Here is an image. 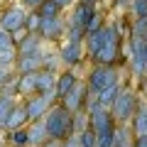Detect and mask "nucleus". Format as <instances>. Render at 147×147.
I'll return each mask as SVG.
<instances>
[{"mask_svg":"<svg viewBox=\"0 0 147 147\" xmlns=\"http://www.w3.org/2000/svg\"><path fill=\"white\" fill-rule=\"evenodd\" d=\"M15 103H17V100H15V96H12V93H0V130H5L7 118H10Z\"/></svg>","mask_w":147,"mask_h":147,"instance_id":"412c9836","label":"nucleus"},{"mask_svg":"<svg viewBox=\"0 0 147 147\" xmlns=\"http://www.w3.org/2000/svg\"><path fill=\"white\" fill-rule=\"evenodd\" d=\"M76 81H79V79H76V74H74V71L59 74V76H57V84H54V96H57V100H61L64 96L74 88V84H76Z\"/></svg>","mask_w":147,"mask_h":147,"instance_id":"f3484780","label":"nucleus"},{"mask_svg":"<svg viewBox=\"0 0 147 147\" xmlns=\"http://www.w3.org/2000/svg\"><path fill=\"white\" fill-rule=\"evenodd\" d=\"M132 147H147V135H135L132 137Z\"/></svg>","mask_w":147,"mask_h":147,"instance_id":"72a5a7b5","label":"nucleus"},{"mask_svg":"<svg viewBox=\"0 0 147 147\" xmlns=\"http://www.w3.org/2000/svg\"><path fill=\"white\" fill-rule=\"evenodd\" d=\"M79 142H81V147H96V132L91 130V127H86L84 132H79Z\"/></svg>","mask_w":147,"mask_h":147,"instance_id":"bb28decb","label":"nucleus"},{"mask_svg":"<svg viewBox=\"0 0 147 147\" xmlns=\"http://www.w3.org/2000/svg\"><path fill=\"white\" fill-rule=\"evenodd\" d=\"M145 39H147V30H145Z\"/></svg>","mask_w":147,"mask_h":147,"instance_id":"ea45409f","label":"nucleus"},{"mask_svg":"<svg viewBox=\"0 0 147 147\" xmlns=\"http://www.w3.org/2000/svg\"><path fill=\"white\" fill-rule=\"evenodd\" d=\"M39 12H27V20H25V30L32 32V34H37V30H39Z\"/></svg>","mask_w":147,"mask_h":147,"instance_id":"c85d7f7f","label":"nucleus"},{"mask_svg":"<svg viewBox=\"0 0 147 147\" xmlns=\"http://www.w3.org/2000/svg\"><path fill=\"white\" fill-rule=\"evenodd\" d=\"M54 3H57L61 10H64V7H69V5H74V0H54Z\"/></svg>","mask_w":147,"mask_h":147,"instance_id":"e433bc0d","label":"nucleus"},{"mask_svg":"<svg viewBox=\"0 0 147 147\" xmlns=\"http://www.w3.org/2000/svg\"><path fill=\"white\" fill-rule=\"evenodd\" d=\"M61 147H81V142H79V137H76V135H69L66 140H64Z\"/></svg>","mask_w":147,"mask_h":147,"instance_id":"473e14b6","label":"nucleus"},{"mask_svg":"<svg viewBox=\"0 0 147 147\" xmlns=\"http://www.w3.org/2000/svg\"><path fill=\"white\" fill-rule=\"evenodd\" d=\"M15 61H17V49H15V47H10V49H0V66H3V69L15 66Z\"/></svg>","mask_w":147,"mask_h":147,"instance_id":"393cba45","label":"nucleus"},{"mask_svg":"<svg viewBox=\"0 0 147 147\" xmlns=\"http://www.w3.org/2000/svg\"><path fill=\"white\" fill-rule=\"evenodd\" d=\"M27 123H30V118H27L25 103H15V108H12L10 118H7V125H5V130H17V127H25Z\"/></svg>","mask_w":147,"mask_h":147,"instance_id":"6ab92c4d","label":"nucleus"},{"mask_svg":"<svg viewBox=\"0 0 147 147\" xmlns=\"http://www.w3.org/2000/svg\"><path fill=\"white\" fill-rule=\"evenodd\" d=\"M59 103H64L71 113H76V110H86V103H88V86H86L84 81H76L74 88L69 91Z\"/></svg>","mask_w":147,"mask_h":147,"instance_id":"0eeeda50","label":"nucleus"},{"mask_svg":"<svg viewBox=\"0 0 147 147\" xmlns=\"http://www.w3.org/2000/svg\"><path fill=\"white\" fill-rule=\"evenodd\" d=\"M15 66H17L20 74H34L39 69H47V59H44L42 49L39 52H32V54H17Z\"/></svg>","mask_w":147,"mask_h":147,"instance_id":"1a4fd4ad","label":"nucleus"},{"mask_svg":"<svg viewBox=\"0 0 147 147\" xmlns=\"http://www.w3.org/2000/svg\"><path fill=\"white\" fill-rule=\"evenodd\" d=\"M125 147H132V142H130V145H125Z\"/></svg>","mask_w":147,"mask_h":147,"instance_id":"a19ab883","label":"nucleus"},{"mask_svg":"<svg viewBox=\"0 0 147 147\" xmlns=\"http://www.w3.org/2000/svg\"><path fill=\"white\" fill-rule=\"evenodd\" d=\"M42 44H44V39L39 34H25V39H22L20 44H17V54H32V52H39V49H42Z\"/></svg>","mask_w":147,"mask_h":147,"instance_id":"aec40b11","label":"nucleus"},{"mask_svg":"<svg viewBox=\"0 0 147 147\" xmlns=\"http://www.w3.org/2000/svg\"><path fill=\"white\" fill-rule=\"evenodd\" d=\"M113 84H120V81H118V71L113 66L96 64V66L91 69V74H88V81H86V86H88V96L93 98L96 93H100L103 88H108V86H113Z\"/></svg>","mask_w":147,"mask_h":147,"instance_id":"20e7f679","label":"nucleus"},{"mask_svg":"<svg viewBox=\"0 0 147 147\" xmlns=\"http://www.w3.org/2000/svg\"><path fill=\"white\" fill-rule=\"evenodd\" d=\"M120 44H123V34L118 25H108V37H105V44L98 49V54L93 57L96 64H103V66H113V61L120 54Z\"/></svg>","mask_w":147,"mask_h":147,"instance_id":"7ed1b4c3","label":"nucleus"},{"mask_svg":"<svg viewBox=\"0 0 147 147\" xmlns=\"http://www.w3.org/2000/svg\"><path fill=\"white\" fill-rule=\"evenodd\" d=\"M15 47V39H12V32H5L0 27V49H10Z\"/></svg>","mask_w":147,"mask_h":147,"instance_id":"7c9ffc66","label":"nucleus"},{"mask_svg":"<svg viewBox=\"0 0 147 147\" xmlns=\"http://www.w3.org/2000/svg\"><path fill=\"white\" fill-rule=\"evenodd\" d=\"M37 12H39V17H61V7L54 0H44L42 5L37 7Z\"/></svg>","mask_w":147,"mask_h":147,"instance_id":"5701e85b","label":"nucleus"},{"mask_svg":"<svg viewBox=\"0 0 147 147\" xmlns=\"http://www.w3.org/2000/svg\"><path fill=\"white\" fill-rule=\"evenodd\" d=\"M27 140H30V147H39L44 140H47V127H44V123L42 120H32V123H27Z\"/></svg>","mask_w":147,"mask_h":147,"instance_id":"dca6fc26","label":"nucleus"},{"mask_svg":"<svg viewBox=\"0 0 147 147\" xmlns=\"http://www.w3.org/2000/svg\"><path fill=\"white\" fill-rule=\"evenodd\" d=\"M145 76H147V74H145Z\"/></svg>","mask_w":147,"mask_h":147,"instance_id":"79ce46f5","label":"nucleus"},{"mask_svg":"<svg viewBox=\"0 0 147 147\" xmlns=\"http://www.w3.org/2000/svg\"><path fill=\"white\" fill-rule=\"evenodd\" d=\"M15 93L22 96V98H30V96L37 93V71L34 74H17Z\"/></svg>","mask_w":147,"mask_h":147,"instance_id":"ddd939ff","label":"nucleus"},{"mask_svg":"<svg viewBox=\"0 0 147 147\" xmlns=\"http://www.w3.org/2000/svg\"><path fill=\"white\" fill-rule=\"evenodd\" d=\"M42 123L47 127V135L54 140H66L69 135H74V113L59 100L44 113Z\"/></svg>","mask_w":147,"mask_h":147,"instance_id":"f257e3e1","label":"nucleus"},{"mask_svg":"<svg viewBox=\"0 0 147 147\" xmlns=\"http://www.w3.org/2000/svg\"><path fill=\"white\" fill-rule=\"evenodd\" d=\"M130 127H132V137L135 135H147V103H137L135 113L130 118Z\"/></svg>","mask_w":147,"mask_h":147,"instance_id":"4468645a","label":"nucleus"},{"mask_svg":"<svg viewBox=\"0 0 147 147\" xmlns=\"http://www.w3.org/2000/svg\"><path fill=\"white\" fill-rule=\"evenodd\" d=\"M105 37H108V25H103V27H98L96 32L86 34V52H88L91 59H93L96 54H98V49L105 44Z\"/></svg>","mask_w":147,"mask_h":147,"instance_id":"2eb2a0df","label":"nucleus"},{"mask_svg":"<svg viewBox=\"0 0 147 147\" xmlns=\"http://www.w3.org/2000/svg\"><path fill=\"white\" fill-rule=\"evenodd\" d=\"M132 15L135 20H147V0H132Z\"/></svg>","mask_w":147,"mask_h":147,"instance_id":"cd10ccee","label":"nucleus"},{"mask_svg":"<svg viewBox=\"0 0 147 147\" xmlns=\"http://www.w3.org/2000/svg\"><path fill=\"white\" fill-rule=\"evenodd\" d=\"M37 34L42 39H47V42H54V39H61L66 34V25H64L61 17H42Z\"/></svg>","mask_w":147,"mask_h":147,"instance_id":"6e6552de","label":"nucleus"},{"mask_svg":"<svg viewBox=\"0 0 147 147\" xmlns=\"http://www.w3.org/2000/svg\"><path fill=\"white\" fill-rule=\"evenodd\" d=\"M84 3H96V0H84Z\"/></svg>","mask_w":147,"mask_h":147,"instance_id":"58836bf2","label":"nucleus"},{"mask_svg":"<svg viewBox=\"0 0 147 147\" xmlns=\"http://www.w3.org/2000/svg\"><path fill=\"white\" fill-rule=\"evenodd\" d=\"M59 59L66 66H76L84 59V39H66L61 52H59Z\"/></svg>","mask_w":147,"mask_h":147,"instance_id":"9b49d317","label":"nucleus"},{"mask_svg":"<svg viewBox=\"0 0 147 147\" xmlns=\"http://www.w3.org/2000/svg\"><path fill=\"white\" fill-rule=\"evenodd\" d=\"M142 93H145V100H147V76H142Z\"/></svg>","mask_w":147,"mask_h":147,"instance_id":"4c0bfd02","label":"nucleus"},{"mask_svg":"<svg viewBox=\"0 0 147 147\" xmlns=\"http://www.w3.org/2000/svg\"><path fill=\"white\" fill-rule=\"evenodd\" d=\"M10 145H12V147H30V140H27V127L10 130Z\"/></svg>","mask_w":147,"mask_h":147,"instance_id":"b1692460","label":"nucleus"},{"mask_svg":"<svg viewBox=\"0 0 147 147\" xmlns=\"http://www.w3.org/2000/svg\"><path fill=\"white\" fill-rule=\"evenodd\" d=\"M7 79H10V74H7V69H3V66H0V88H3V86L7 84Z\"/></svg>","mask_w":147,"mask_h":147,"instance_id":"c9c22d12","label":"nucleus"},{"mask_svg":"<svg viewBox=\"0 0 147 147\" xmlns=\"http://www.w3.org/2000/svg\"><path fill=\"white\" fill-rule=\"evenodd\" d=\"M20 3H22V7H25V10H37L44 0H20Z\"/></svg>","mask_w":147,"mask_h":147,"instance_id":"2f4dec72","label":"nucleus"},{"mask_svg":"<svg viewBox=\"0 0 147 147\" xmlns=\"http://www.w3.org/2000/svg\"><path fill=\"white\" fill-rule=\"evenodd\" d=\"M93 12H96V10H93V3H84V0H81L79 5L74 7V12H71V22H69V27L81 30V32L86 34V27H88Z\"/></svg>","mask_w":147,"mask_h":147,"instance_id":"f8f14e48","label":"nucleus"},{"mask_svg":"<svg viewBox=\"0 0 147 147\" xmlns=\"http://www.w3.org/2000/svg\"><path fill=\"white\" fill-rule=\"evenodd\" d=\"M98 27H103V15H100V12L96 10V12H93V17H91V22H88V27H86V34L96 32Z\"/></svg>","mask_w":147,"mask_h":147,"instance_id":"c756f323","label":"nucleus"},{"mask_svg":"<svg viewBox=\"0 0 147 147\" xmlns=\"http://www.w3.org/2000/svg\"><path fill=\"white\" fill-rule=\"evenodd\" d=\"M61 145H64V140H54V137H47V140H44L39 147H61Z\"/></svg>","mask_w":147,"mask_h":147,"instance_id":"f704fd0d","label":"nucleus"},{"mask_svg":"<svg viewBox=\"0 0 147 147\" xmlns=\"http://www.w3.org/2000/svg\"><path fill=\"white\" fill-rule=\"evenodd\" d=\"M57 74L52 69H39L37 71V93H54Z\"/></svg>","mask_w":147,"mask_h":147,"instance_id":"a211bd4d","label":"nucleus"},{"mask_svg":"<svg viewBox=\"0 0 147 147\" xmlns=\"http://www.w3.org/2000/svg\"><path fill=\"white\" fill-rule=\"evenodd\" d=\"M120 88H123L120 84H113V86H108V88H103L100 93H96L93 100H96L98 105H103V108H110V103L115 100V96L120 93Z\"/></svg>","mask_w":147,"mask_h":147,"instance_id":"4be33fe9","label":"nucleus"},{"mask_svg":"<svg viewBox=\"0 0 147 147\" xmlns=\"http://www.w3.org/2000/svg\"><path fill=\"white\" fill-rule=\"evenodd\" d=\"M130 66L137 79L147 74V39L142 34H130Z\"/></svg>","mask_w":147,"mask_h":147,"instance_id":"39448f33","label":"nucleus"},{"mask_svg":"<svg viewBox=\"0 0 147 147\" xmlns=\"http://www.w3.org/2000/svg\"><path fill=\"white\" fill-rule=\"evenodd\" d=\"M88 127V113L86 110H76L74 113V135H79Z\"/></svg>","mask_w":147,"mask_h":147,"instance_id":"a878e982","label":"nucleus"},{"mask_svg":"<svg viewBox=\"0 0 147 147\" xmlns=\"http://www.w3.org/2000/svg\"><path fill=\"white\" fill-rule=\"evenodd\" d=\"M137 103H140V100H137V96H135L132 88H120V93L115 96V100L110 103L108 110H110V115H113V120H115L118 125H125V123H130Z\"/></svg>","mask_w":147,"mask_h":147,"instance_id":"f03ea898","label":"nucleus"},{"mask_svg":"<svg viewBox=\"0 0 147 147\" xmlns=\"http://www.w3.org/2000/svg\"><path fill=\"white\" fill-rule=\"evenodd\" d=\"M25 20H27L25 7H7V10L0 15V27L5 32H17V30L25 27Z\"/></svg>","mask_w":147,"mask_h":147,"instance_id":"9d476101","label":"nucleus"},{"mask_svg":"<svg viewBox=\"0 0 147 147\" xmlns=\"http://www.w3.org/2000/svg\"><path fill=\"white\" fill-rule=\"evenodd\" d=\"M22 103H25L27 118H30V123H32V120H42L44 113L57 103V96L54 93H34V96H30V98H25Z\"/></svg>","mask_w":147,"mask_h":147,"instance_id":"423d86ee","label":"nucleus"}]
</instances>
